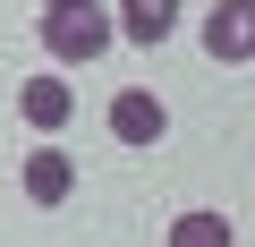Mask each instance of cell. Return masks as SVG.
<instances>
[{
	"label": "cell",
	"mask_w": 255,
	"mask_h": 247,
	"mask_svg": "<svg viewBox=\"0 0 255 247\" xmlns=\"http://www.w3.org/2000/svg\"><path fill=\"white\" fill-rule=\"evenodd\" d=\"M111 43H119V17L102 9V0H43V51H51V60H77V68H85V60H102Z\"/></svg>",
	"instance_id": "obj_1"
},
{
	"label": "cell",
	"mask_w": 255,
	"mask_h": 247,
	"mask_svg": "<svg viewBox=\"0 0 255 247\" xmlns=\"http://www.w3.org/2000/svg\"><path fill=\"white\" fill-rule=\"evenodd\" d=\"M111 137H119V145H162V137H170V111H162V94H145V85H119V94H111Z\"/></svg>",
	"instance_id": "obj_2"
},
{
	"label": "cell",
	"mask_w": 255,
	"mask_h": 247,
	"mask_svg": "<svg viewBox=\"0 0 255 247\" xmlns=\"http://www.w3.org/2000/svg\"><path fill=\"white\" fill-rule=\"evenodd\" d=\"M196 34H204V60H255V0H213Z\"/></svg>",
	"instance_id": "obj_3"
},
{
	"label": "cell",
	"mask_w": 255,
	"mask_h": 247,
	"mask_svg": "<svg viewBox=\"0 0 255 247\" xmlns=\"http://www.w3.org/2000/svg\"><path fill=\"white\" fill-rule=\"evenodd\" d=\"M68 196H77V162H68L60 145H34V154H26V205L51 213V205H68Z\"/></svg>",
	"instance_id": "obj_4"
},
{
	"label": "cell",
	"mask_w": 255,
	"mask_h": 247,
	"mask_svg": "<svg viewBox=\"0 0 255 247\" xmlns=\"http://www.w3.org/2000/svg\"><path fill=\"white\" fill-rule=\"evenodd\" d=\"M111 17H119V43H145V51H153V43H170V26H179V0H119Z\"/></svg>",
	"instance_id": "obj_5"
},
{
	"label": "cell",
	"mask_w": 255,
	"mask_h": 247,
	"mask_svg": "<svg viewBox=\"0 0 255 247\" xmlns=\"http://www.w3.org/2000/svg\"><path fill=\"white\" fill-rule=\"evenodd\" d=\"M17 111H26V128H43V137H51V128H68L77 94H68L60 77H26V85H17Z\"/></svg>",
	"instance_id": "obj_6"
},
{
	"label": "cell",
	"mask_w": 255,
	"mask_h": 247,
	"mask_svg": "<svg viewBox=\"0 0 255 247\" xmlns=\"http://www.w3.org/2000/svg\"><path fill=\"white\" fill-rule=\"evenodd\" d=\"M170 247H238V230H230V213L196 205V213H179V222H170Z\"/></svg>",
	"instance_id": "obj_7"
}]
</instances>
